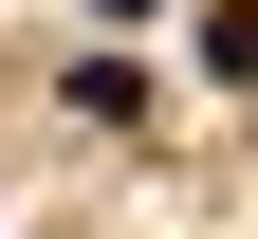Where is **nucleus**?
<instances>
[{"label": "nucleus", "mask_w": 258, "mask_h": 239, "mask_svg": "<svg viewBox=\"0 0 258 239\" xmlns=\"http://www.w3.org/2000/svg\"><path fill=\"white\" fill-rule=\"evenodd\" d=\"M55 111H74V129H148V74H129V55H74Z\"/></svg>", "instance_id": "nucleus-1"}, {"label": "nucleus", "mask_w": 258, "mask_h": 239, "mask_svg": "<svg viewBox=\"0 0 258 239\" xmlns=\"http://www.w3.org/2000/svg\"><path fill=\"white\" fill-rule=\"evenodd\" d=\"M203 74H221V92H258V0H221V19H203Z\"/></svg>", "instance_id": "nucleus-2"}, {"label": "nucleus", "mask_w": 258, "mask_h": 239, "mask_svg": "<svg viewBox=\"0 0 258 239\" xmlns=\"http://www.w3.org/2000/svg\"><path fill=\"white\" fill-rule=\"evenodd\" d=\"M74 19H92V37H129V19H166V0H74Z\"/></svg>", "instance_id": "nucleus-3"}]
</instances>
